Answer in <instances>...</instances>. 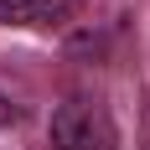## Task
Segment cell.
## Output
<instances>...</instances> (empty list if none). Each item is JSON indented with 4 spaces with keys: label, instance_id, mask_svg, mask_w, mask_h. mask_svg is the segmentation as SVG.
<instances>
[{
    "label": "cell",
    "instance_id": "cell-3",
    "mask_svg": "<svg viewBox=\"0 0 150 150\" xmlns=\"http://www.w3.org/2000/svg\"><path fill=\"white\" fill-rule=\"evenodd\" d=\"M140 150H150V93H145V109H140Z\"/></svg>",
    "mask_w": 150,
    "mask_h": 150
},
{
    "label": "cell",
    "instance_id": "cell-2",
    "mask_svg": "<svg viewBox=\"0 0 150 150\" xmlns=\"http://www.w3.org/2000/svg\"><path fill=\"white\" fill-rule=\"evenodd\" d=\"M52 11V0H0V21L5 26H26V21H42Z\"/></svg>",
    "mask_w": 150,
    "mask_h": 150
},
{
    "label": "cell",
    "instance_id": "cell-1",
    "mask_svg": "<svg viewBox=\"0 0 150 150\" xmlns=\"http://www.w3.org/2000/svg\"><path fill=\"white\" fill-rule=\"evenodd\" d=\"M119 129L98 98H67L52 114V150H114Z\"/></svg>",
    "mask_w": 150,
    "mask_h": 150
}]
</instances>
